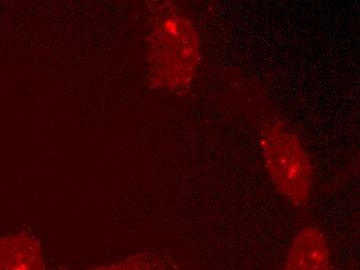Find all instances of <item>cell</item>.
Listing matches in <instances>:
<instances>
[{
  "label": "cell",
  "instance_id": "cell-1",
  "mask_svg": "<svg viewBox=\"0 0 360 270\" xmlns=\"http://www.w3.org/2000/svg\"><path fill=\"white\" fill-rule=\"evenodd\" d=\"M147 44L149 81L168 92L188 90L198 69L200 38L193 22L171 2H157Z\"/></svg>",
  "mask_w": 360,
  "mask_h": 270
},
{
  "label": "cell",
  "instance_id": "cell-2",
  "mask_svg": "<svg viewBox=\"0 0 360 270\" xmlns=\"http://www.w3.org/2000/svg\"><path fill=\"white\" fill-rule=\"evenodd\" d=\"M260 148L265 168L278 192L294 207L309 201L314 168L300 138L281 121L261 130Z\"/></svg>",
  "mask_w": 360,
  "mask_h": 270
},
{
  "label": "cell",
  "instance_id": "cell-3",
  "mask_svg": "<svg viewBox=\"0 0 360 270\" xmlns=\"http://www.w3.org/2000/svg\"><path fill=\"white\" fill-rule=\"evenodd\" d=\"M281 270H331L330 252L323 233L316 227L300 230Z\"/></svg>",
  "mask_w": 360,
  "mask_h": 270
},
{
  "label": "cell",
  "instance_id": "cell-4",
  "mask_svg": "<svg viewBox=\"0 0 360 270\" xmlns=\"http://www.w3.org/2000/svg\"><path fill=\"white\" fill-rule=\"evenodd\" d=\"M0 270H50L41 245L28 235L0 238Z\"/></svg>",
  "mask_w": 360,
  "mask_h": 270
},
{
  "label": "cell",
  "instance_id": "cell-5",
  "mask_svg": "<svg viewBox=\"0 0 360 270\" xmlns=\"http://www.w3.org/2000/svg\"><path fill=\"white\" fill-rule=\"evenodd\" d=\"M168 260L161 254L141 252L127 257L120 262L86 270H167Z\"/></svg>",
  "mask_w": 360,
  "mask_h": 270
}]
</instances>
